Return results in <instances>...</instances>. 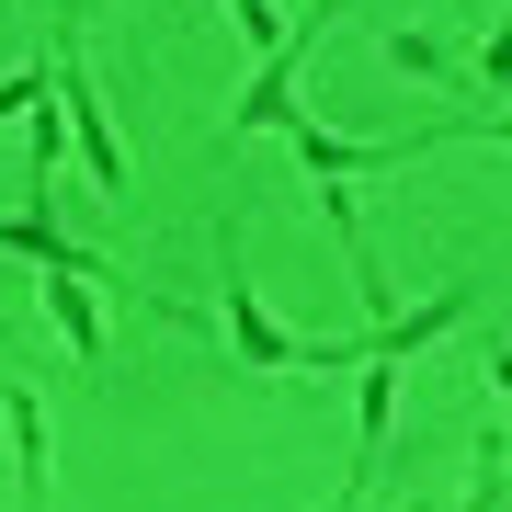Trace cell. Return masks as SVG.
Segmentation results:
<instances>
[{"label":"cell","instance_id":"obj_9","mask_svg":"<svg viewBox=\"0 0 512 512\" xmlns=\"http://www.w3.org/2000/svg\"><path fill=\"white\" fill-rule=\"evenodd\" d=\"M308 12H330V0H308Z\"/></svg>","mask_w":512,"mask_h":512},{"label":"cell","instance_id":"obj_8","mask_svg":"<svg viewBox=\"0 0 512 512\" xmlns=\"http://www.w3.org/2000/svg\"><path fill=\"white\" fill-rule=\"evenodd\" d=\"M501 399H512V353H501Z\"/></svg>","mask_w":512,"mask_h":512},{"label":"cell","instance_id":"obj_1","mask_svg":"<svg viewBox=\"0 0 512 512\" xmlns=\"http://www.w3.org/2000/svg\"><path fill=\"white\" fill-rule=\"evenodd\" d=\"M285 137H296V160H308V183H319V194H342L353 171H399L410 148H433V137H387V148H353V137H330V126H308V114H296Z\"/></svg>","mask_w":512,"mask_h":512},{"label":"cell","instance_id":"obj_6","mask_svg":"<svg viewBox=\"0 0 512 512\" xmlns=\"http://www.w3.org/2000/svg\"><path fill=\"white\" fill-rule=\"evenodd\" d=\"M387 57H399V69H421V80H456V57H444L433 35H387Z\"/></svg>","mask_w":512,"mask_h":512},{"label":"cell","instance_id":"obj_2","mask_svg":"<svg viewBox=\"0 0 512 512\" xmlns=\"http://www.w3.org/2000/svg\"><path fill=\"white\" fill-rule=\"evenodd\" d=\"M46 319H57V342H69L80 365L103 353V308H92V285H80V274H46Z\"/></svg>","mask_w":512,"mask_h":512},{"label":"cell","instance_id":"obj_5","mask_svg":"<svg viewBox=\"0 0 512 512\" xmlns=\"http://www.w3.org/2000/svg\"><path fill=\"white\" fill-rule=\"evenodd\" d=\"M501 501H512V433L478 444V490H467V512H501Z\"/></svg>","mask_w":512,"mask_h":512},{"label":"cell","instance_id":"obj_7","mask_svg":"<svg viewBox=\"0 0 512 512\" xmlns=\"http://www.w3.org/2000/svg\"><path fill=\"white\" fill-rule=\"evenodd\" d=\"M478 80H512V12L490 23V46H478Z\"/></svg>","mask_w":512,"mask_h":512},{"label":"cell","instance_id":"obj_4","mask_svg":"<svg viewBox=\"0 0 512 512\" xmlns=\"http://www.w3.org/2000/svg\"><path fill=\"white\" fill-rule=\"evenodd\" d=\"M228 23L251 35V57H262V69H296V23L274 12V0H228Z\"/></svg>","mask_w":512,"mask_h":512},{"label":"cell","instance_id":"obj_3","mask_svg":"<svg viewBox=\"0 0 512 512\" xmlns=\"http://www.w3.org/2000/svg\"><path fill=\"white\" fill-rule=\"evenodd\" d=\"M228 126H239V137H262V126H296V69H262L251 92L228 103Z\"/></svg>","mask_w":512,"mask_h":512}]
</instances>
